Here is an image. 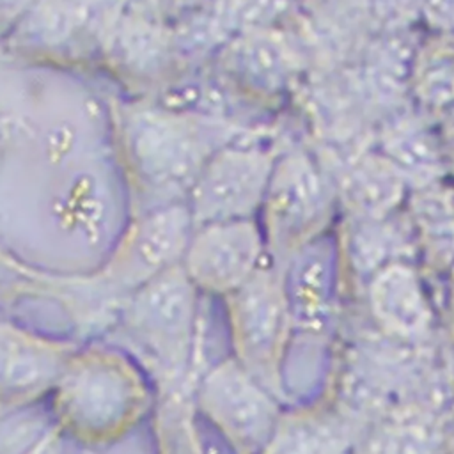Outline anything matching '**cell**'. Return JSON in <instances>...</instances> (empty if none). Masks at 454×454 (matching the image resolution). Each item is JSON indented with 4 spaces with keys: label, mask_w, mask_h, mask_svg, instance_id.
<instances>
[{
    "label": "cell",
    "mask_w": 454,
    "mask_h": 454,
    "mask_svg": "<svg viewBox=\"0 0 454 454\" xmlns=\"http://www.w3.org/2000/svg\"><path fill=\"white\" fill-rule=\"evenodd\" d=\"M73 284L74 277L46 275L0 252V312L12 316L21 303H50L71 328Z\"/></svg>",
    "instance_id": "cell-13"
},
{
    "label": "cell",
    "mask_w": 454,
    "mask_h": 454,
    "mask_svg": "<svg viewBox=\"0 0 454 454\" xmlns=\"http://www.w3.org/2000/svg\"><path fill=\"white\" fill-rule=\"evenodd\" d=\"M403 30L385 32L374 41L355 74V82L367 105L392 106L399 103L411 83L415 53Z\"/></svg>",
    "instance_id": "cell-11"
},
{
    "label": "cell",
    "mask_w": 454,
    "mask_h": 454,
    "mask_svg": "<svg viewBox=\"0 0 454 454\" xmlns=\"http://www.w3.org/2000/svg\"><path fill=\"white\" fill-rule=\"evenodd\" d=\"M248 74L262 85H282L296 67V53L275 35L248 37L238 50Z\"/></svg>",
    "instance_id": "cell-18"
},
{
    "label": "cell",
    "mask_w": 454,
    "mask_h": 454,
    "mask_svg": "<svg viewBox=\"0 0 454 454\" xmlns=\"http://www.w3.org/2000/svg\"><path fill=\"white\" fill-rule=\"evenodd\" d=\"M202 298L177 264L126 296L101 339L135 358L158 394L192 390L200 372Z\"/></svg>",
    "instance_id": "cell-2"
},
{
    "label": "cell",
    "mask_w": 454,
    "mask_h": 454,
    "mask_svg": "<svg viewBox=\"0 0 454 454\" xmlns=\"http://www.w3.org/2000/svg\"><path fill=\"white\" fill-rule=\"evenodd\" d=\"M450 129H452V133H454V112H452V117H450Z\"/></svg>",
    "instance_id": "cell-24"
},
{
    "label": "cell",
    "mask_w": 454,
    "mask_h": 454,
    "mask_svg": "<svg viewBox=\"0 0 454 454\" xmlns=\"http://www.w3.org/2000/svg\"><path fill=\"white\" fill-rule=\"evenodd\" d=\"M57 434H59V431H57V433H53V434H51L44 443H41L39 447H35V449H34V450H30L28 454H44V452H46V449H48V445L51 443V440H53Z\"/></svg>",
    "instance_id": "cell-22"
},
{
    "label": "cell",
    "mask_w": 454,
    "mask_h": 454,
    "mask_svg": "<svg viewBox=\"0 0 454 454\" xmlns=\"http://www.w3.org/2000/svg\"><path fill=\"white\" fill-rule=\"evenodd\" d=\"M229 353L262 387L284 395V358L293 328L282 271L268 262L220 300Z\"/></svg>",
    "instance_id": "cell-3"
},
{
    "label": "cell",
    "mask_w": 454,
    "mask_h": 454,
    "mask_svg": "<svg viewBox=\"0 0 454 454\" xmlns=\"http://www.w3.org/2000/svg\"><path fill=\"white\" fill-rule=\"evenodd\" d=\"M156 395V387L135 358L92 337L82 340L67 358L48 397V410L62 440L101 449L144 427Z\"/></svg>",
    "instance_id": "cell-1"
},
{
    "label": "cell",
    "mask_w": 454,
    "mask_h": 454,
    "mask_svg": "<svg viewBox=\"0 0 454 454\" xmlns=\"http://www.w3.org/2000/svg\"><path fill=\"white\" fill-rule=\"evenodd\" d=\"M383 149L401 176L427 179L440 167V154L433 138L411 121L392 124L383 135Z\"/></svg>",
    "instance_id": "cell-15"
},
{
    "label": "cell",
    "mask_w": 454,
    "mask_h": 454,
    "mask_svg": "<svg viewBox=\"0 0 454 454\" xmlns=\"http://www.w3.org/2000/svg\"><path fill=\"white\" fill-rule=\"evenodd\" d=\"M376 289L381 293V312L395 328L413 332L424 325L422 298L408 270L399 266L387 270Z\"/></svg>",
    "instance_id": "cell-17"
},
{
    "label": "cell",
    "mask_w": 454,
    "mask_h": 454,
    "mask_svg": "<svg viewBox=\"0 0 454 454\" xmlns=\"http://www.w3.org/2000/svg\"><path fill=\"white\" fill-rule=\"evenodd\" d=\"M344 195L365 215L390 209L401 195L403 176L387 158H358L344 174Z\"/></svg>",
    "instance_id": "cell-14"
},
{
    "label": "cell",
    "mask_w": 454,
    "mask_h": 454,
    "mask_svg": "<svg viewBox=\"0 0 454 454\" xmlns=\"http://www.w3.org/2000/svg\"><path fill=\"white\" fill-rule=\"evenodd\" d=\"M266 264V241L252 218L195 225L181 268L197 291L213 300L247 284Z\"/></svg>",
    "instance_id": "cell-7"
},
{
    "label": "cell",
    "mask_w": 454,
    "mask_h": 454,
    "mask_svg": "<svg viewBox=\"0 0 454 454\" xmlns=\"http://www.w3.org/2000/svg\"><path fill=\"white\" fill-rule=\"evenodd\" d=\"M353 7L362 25L385 34L403 30L420 9V0H353Z\"/></svg>",
    "instance_id": "cell-19"
},
{
    "label": "cell",
    "mask_w": 454,
    "mask_h": 454,
    "mask_svg": "<svg viewBox=\"0 0 454 454\" xmlns=\"http://www.w3.org/2000/svg\"><path fill=\"white\" fill-rule=\"evenodd\" d=\"M149 431L154 454H211L192 390L160 392Z\"/></svg>",
    "instance_id": "cell-12"
},
{
    "label": "cell",
    "mask_w": 454,
    "mask_h": 454,
    "mask_svg": "<svg viewBox=\"0 0 454 454\" xmlns=\"http://www.w3.org/2000/svg\"><path fill=\"white\" fill-rule=\"evenodd\" d=\"M192 397L199 419L231 454H261L280 420L278 397L231 353L211 362L197 376Z\"/></svg>",
    "instance_id": "cell-5"
},
{
    "label": "cell",
    "mask_w": 454,
    "mask_h": 454,
    "mask_svg": "<svg viewBox=\"0 0 454 454\" xmlns=\"http://www.w3.org/2000/svg\"><path fill=\"white\" fill-rule=\"evenodd\" d=\"M80 342L0 312V408L46 403Z\"/></svg>",
    "instance_id": "cell-8"
},
{
    "label": "cell",
    "mask_w": 454,
    "mask_h": 454,
    "mask_svg": "<svg viewBox=\"0 0 454 454\" xmlns=\"http://www.w3.org/2000/svg\"><path fill=\"white\" fill-rule=\"evenodd\" d=\"M325 183L314 163L303 156L286 160L270 179L264 197L270 252L293 255L325 207Z\"/></svg>",
    "instance_id": "cell-10"
},
{
    "label": "cell",
    "mask_w": 454,
    "mask_h": 454,
    "mask_svg": "<svg viewBox=\"0 0 454 454\" xmlns=\"http://www.w3.org/2000/svg\"><path fill=\"white\" fill-rule=\"evenodd\" d=\"M60 443H62V438H60V434H57V436L51 440V443L48 445V449H46L44 454H60Z\"/></svg>",
    "instance_id": "cell-21"
},
{
    "label": "cell",
    "mask_w": 454,
    "mask_h": 454,
    "mask_svg": "<svg viewBox=\"0 0 454 454\" xmlns=\"http://www.w3.org/2000/svg\"><path fill=\"white\" fill-rule=\"evenodd\" d=\"M271 174V160L254 149H227L207 160L186 200L193 227L252 218L264 202Z\"/></svg>",
    "instance_id": "cell-9"
},
{
    "label": "cell",
    "mask_w": 454,
    "mask_h": 454,
    "mask_svg": "<svg viewBox=\"0 0 454 454\" xmlns=\"http://www.w3.org/2000/svg\"><path fill=\"white\" fill-rule=\"evenodd\" d=\"M411 83L431 106L454 103V37L434 39L415 57Z\"/></svg>",
    "instance_id": "cell-16"
},
{
    "label": "cell",
    "mask_w": 454,
    "mask_h": 454,
    "mask_svg": "<svg viewBox=\"0 0 454 454\" xmlns=\"http://www.w3.org/2000/svg\"><path fill=\"white\" fill-rule=\"evenodd\" d=\"M23 0H0V7H12L16 4H21Z\"/></svg>",
    "instance_id": "cell-23"
},
{
    "label": "cell",
    "mask_w": 454,
    "mask_h": 454,
    "mask_svg": "<svg viewBox=\"0 0 454 454\" xmlns=\"http://www.w3.org/2000/svg\"><path fill=\"white\" fill-rule=\"evenodd\" d=\"M420 9L433 25L454 30V0H420Z\"/></svg>",
    "instance_id": "cell-20"
},
{
    "label": "cell",
    "mask_w": 454,
    "mask_h": 454,
    "mask_svg": "<svg viewBox=\"0 0 454 454\" xmlns=\"http://www.w3.org/2000/svg\"><path fill=\"white\" fill-rule=\"evenodd\" d=\"M129 137L140 188L138 215L186 204L207 161L199 131L172 115L144 114L133 121Z\"/></svg>",
    "instance_id": "cell-6"
},
{
    "label": "cell",
    "mask_w": 454,
    "mask_h": 454,
    "mask_svg": "<svg viewBox=\"0 0 454 454\" xmlns=\"http://www.w3.org/2000/svg\"><path fill=\"white\" fill-rule=\"evenodd\" d=\"M192 231L193 220L186 204L137 215L99 268L87 275L94 296L110 317L126 296L181 264Z\"/></svg>",
    "instance_id": "cell-4"
}]
</instances>
